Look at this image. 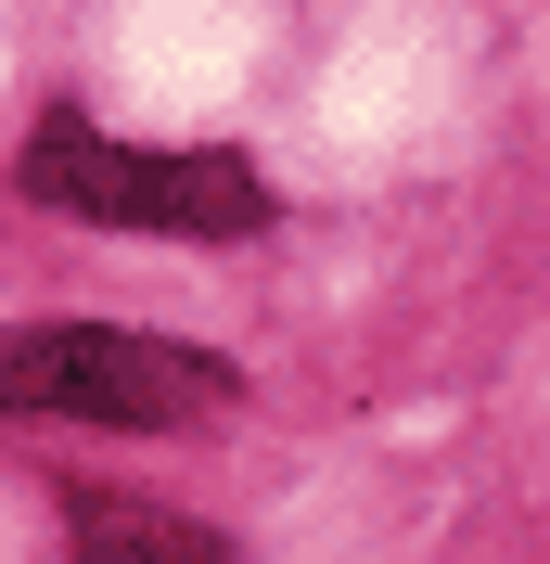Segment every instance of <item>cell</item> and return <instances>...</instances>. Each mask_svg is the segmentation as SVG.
<instances>
[{"label":"cell","mask_w":550,"mask_h":564,"mask_svg":"<svg viewBox=\"0 0 550 564\" xmlns=\"http://www.w3.org/2000/svg\"><path fill=\"white\" fill-rule=\"evenodd\" d=\"M243 398L231 359L179 347V334H116V321H0V411H52V423H218Z\"/></svg>","instance_id":"cell-1"},{"label":"cell","mask_w":550,"mask_h":564,"mask_svg":"<svg viewBox=\"0 0 550 564\" xmlns=\"http://www.w3.org/2000/svg\"><path fill=\"white\" fill-rule=\"evenodd\" d=\"M77 564H231L206 527H179V513H154V500H77Z\"/></svg>","instance_id":"cell-3"},{"label":"cell","mask_w":550,"mask_h":564,"mask_svg":"<svg viewBox=\"0 0 550 564\" xmlns=\"http://www.w3.org/2000/svg\"><path fill=\"white\" fill-rule=\"evenodd\" d=\"M13 180L38 206H65V218H103V231H179V245L270 231V180L243 154H154V141H103L90 116H38Z\"/></svg>","instance_id":"cell-2"}]
</instances>
